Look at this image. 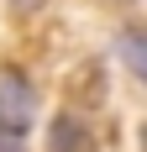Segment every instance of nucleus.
Here are the masks:
<instances>
[{"label": "nucleus", "mask_w": 147, "mask_h": 152, "mask_svg": "<svg viewBox=\"0 0 147 152\" xmlns=\"http://www.w3.org/2000/svg\"><path fill=\"white\" fill-rule=\"evenodd\" d=\"M74 142H79V131H74V121H58V126H53V152H68Z\"/></svg>", "instance_id": "nucleus-2"}, {"label": "nucleus", "mask_w": 147, "mask_h": 152, "mask_svg": "<svg viewBox=\"0 0 147 152\" xmlns=\"http://www.w3.org/2000/svg\"><path fill=\"white\" fill-rule=\"evenodd\" d=\"M16 5H21V11H32V5H42V0H16Z\"/></svg>", "instance_id": "nucleus-3"}, {"label": "nucleus", "mask_w": 147, "mask_h": 152, "mask_svg": "<svg viewBox=\"0 0 147 152\" xmlns=\"http://www.w3.org/2000/svg\"><path fill=\"white\" fill-rule=\"evenodd\" d=\"M32 121H37V89L16 74H0V142H26Z\"/></svg>", "instance_id": "nucleus-1"}]
</instances>
